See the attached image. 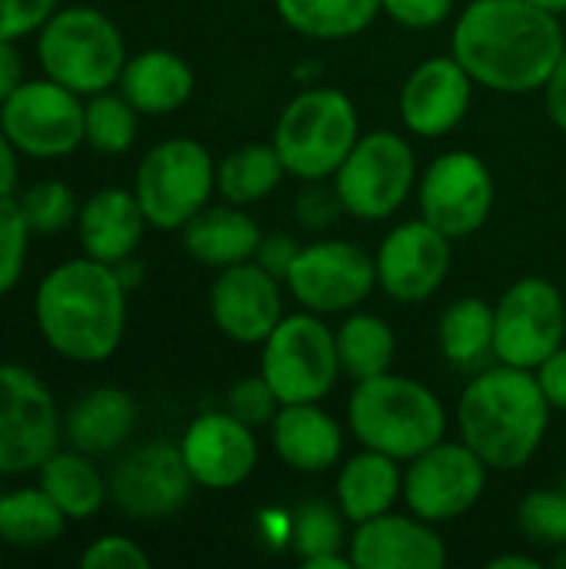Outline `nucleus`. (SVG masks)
I'll use <instances>...</instances> for the list:
<instances>
[{
    "mask_svg": "<svg viewBox=\"0 0 566 569\" xmlns=\"http://www.w3.org/2000/svg\"><path fill=\"white\" fill-rule=\"evenodd\" d=\"M183 237V250L214 270H227L237 263H247L257 257V247L264 240L257 220L247 213V207L237 203H207L197 217L187 220V227L180 230Z\"/></svg>",
    "mask_w": 566,
    "mask_h": 569,
    "instance_id": "obj_25",
    "label": "nucleus"
},
{
    "mask_svg": "<svg viewBox=\"0 0 566 569\" xmlns=\"http://www.w3.org/2000/svg\"><path fill=\"white\" fill-rule=\"evenodd\" d=\"M560 490H564V493H566V480H564V487H560Z\"/></svg>",
    "mask_w": 566,
    "mask_h": 569,
    "instance_id": "obj_54",
    "label": "nucleus"
},
{
    "mask_svg": "<svg viewBox=\"0 0 566 569\" xmlns=\"http://www.w3.org/2000/svg\"><path fill=\"white\" fill-rule=\"evenodd\" d=\"M414 187L417 153L397 130L360 133V140L334 173V190L344 203V213L357 220L394 217L407 203Z\"/></svg>",
    "mask_w": 566,
    "mask_h": 569,
    "instance_id": "obj_9",
    "label": "nucleus"
},
{
    "mask_svg": "<svg viewBox=\"0 0 566 569\" xmlns=\"http://www.w3.org/2000/svg\"><path fill=\"white\" fill-rule=\"evenodd\" d=\"M177 443L193 483L203 490H234L247 483L260 457L254 427L237 420L230 410H207L193 417Z\"/></svg>",
    "mask_w": 566,
    "mask_h": 569,
    "instance_id": "obj_18",
    "label": "nucleus"
},
{
    "mask_svg": "<svg viewBox=\"0 0 566 569\" xmlns=\"http://www.w3.org/2000/svg\"><path fill=\"white\" fill-rule=\"evenodd\" d=\"M384 13L410 30H430L440 27L454 13V0H380Z\"/></svg>",
    "mask_w": 566,
    "mask_h": 569,
    "instance_id": "obj_42",
    "label": "nucleus"
},
{
    "mask_svg": "<svg viewBox=\"0 0 566 569\" xmlns=\"http://www.w3.org/2000/svg\"><path fill=\"white\" fill-rule=\"evenodd\" d=\"M107 483H110V503L123 517L140 523L177 517L197 487L183 463L180 443H167V440H150L127 450L113 463Z\"/></svg>",
    "mask_w": 566,
    "mask_h": 569,
    "instance_id": "obj_16",
    "label": "nucleus"
},
{
    "mask_svg": "<svg viewBox=\"0 0 566 569\" xmlns=\"http://www.w3.org/2000/svg\"><path fill=\"white\" fill-rule=\"evenodd\" d=\"M290 297L320 317L357 310L377 287V260L350 240H317L300 247L290 273Z\"/></svg>",
    "mask_w": 566,
    "mask_h": 569,
    "instance_id": "obj_15",
    "label": "nucleus"
},
{
    "mask_svg": "<svg viewBox=\"0 0 566 569\" xmlns=\"http://www.w3.org/2000/svg\"><path fill=\"white\" fill-rule=\"evenodd\" d=\"M83 569H150V553L123 533H103L80 553Z\"/></svg>",
    "mask_w": 566,
    "mask_h": 569,
    "instance_id": "obj_40",
    "label": "nucleus"
},
{
    "mask_svg": "<svg viewBox=\"0 0 566 569\" xmlns=\"http://www.w3.org/2000/svg\"><path fill=\"white\" fill-rule=\"evenodd\" d=\"M437 343L454 367H477L494 357V307L480 297H457L440 313Z\"/></svg>",
    "mask_w": 566,
    "mask_h": 569,
    "instance_id": "obj_33",
    "label": "nucleus"
},
{
    "mask_svg": "<svg viewBox=\"0 0 566 569\" xmlns=\"http://www.w3.org/2000/svg\"><path fill=\"white\" fill-rule=\"evenodd\" d=\"M490 569H540V560L537 557H520V553H504V557H494Z\"/></svg>",
    "mask_w": 566,
    "mask_h": 569,
    "instance_id": "obj_50",
    "label": "nucleus"
},
{
    "mask_svg": "<svg viewBox=\"0 0 566 569\" xmlns=\"http://www.w3.org/2000/svg\"><path fill=\"white\" fill-rule=\"evenodd\" d=\"M0 497H3V487H0Z\"/></svg>",
    "mask_w": 566,
    "mask_h": 569,
    "instance_id": "obj_55",
    "label": "nucleus"
},
{
    "mask_svg": "<svg viewBox=\"0 0 566 569\" xmlns=\"http://www.w3.org/2000/svg\"><path fill=\"white\" fill-rule=\"evenodd\" d=\"M217 190V163L193 137L153 143L133 177V193L153 230H183Z\"/></svg>",
    "mask_w": 566,
    "mask_h": 569,
    "instance_id": "obj_7",
    "label": "nucleus"
},
{
    "mask_svg": "<svg viewBox=\"0 0 566 569\" xmlns=\"http://www.w3.org/2000/svg\"><path fill=\"white\" fill-rule=\"evenodd\" d=\"M494 173L484 157L470 150H447L434 157L417 180L420 217L450 240H464L484 230L494 210Z\"/></svg>",
    "mask_w": 566,
    "mask_h": 569,
    "instance_id": "obj_14",
    "label": "nucleus"
},
{
    "mask_svg": "<svg viewBox=\"0 0 566 569\" xmlns=\"http://www.w3.org/2000/svg\"><path fill=\"white\" fill-rule=\"evenodd\" d=\"M140 110L117 90L87 97L83 107V147L103 157H120L137 143Z\"/></svg>",
    "mask_w": 566,
    "mask_h": 569,
    "instance_id": "obj_34",
    "label": "nucleus"
},
{
    "mask_svg": "<svg viewBox=\"0 0 566 569\" xmlns=\"http://www.w3.org/2000/svg\"><path fill=\"white\" fill-rule=\"evenodd\" d=\"M530 3H537V7H544V10H550V13H557V17H564L566 13V0H530Z\"/></svg>",
    "mask_w": 566,
    "mask_h": 569,
    "instance_id": "obj_51",
    "label": "nucleus"
},
{
    "mask_svg": "<svg viewBox=\"0 0 566 569\" xmlns=\"http://www.w3.org/2000/svg\"><path fill=\"white\" fill-rule=\"evenodd\" d=\"M270 433L280 463L297 473H327L344 460V427L320 403H284Z\"/></svg>",
    "mask_w": 566,
    "mask_h": 569,
    "instance_id": "obj_23",
    "label": "nucleus"
},
{
    "mask_svg": "<svg viewBox=\"0 0 566 569\" xmlns=\"http://www.w3.org/2000/svg\"><path fill=\"white\" fill-rule=\"evenodd\" d=\"M564 47L560 17L530 0H470L450 37L474 83L497 93L544 90Z\"/></svg>",
    "mask_w": 566,
    "mask_h": 569,
    "instance_id": "obj_1",
    "label": "nucleus"
},
{
    "mask_svg": "<svg viewBox=\"0 0 566 569\" xmlns=\"http://www.w3.org/2000/svg\"><path fill=\"white\" fill-rule=\"evenodd\" d=\"M534 373H537V383H540L550 410H564L566 413V343L557 353H550Z\"/></svg>",
    "mask_w": 566,
    "mask_h": 569,
    "instance_id": "obj_45",
    "label": "nucleus"
},
{
    "mask_svg": "<svg viewBox=\"0 0 566 569\" xmlns=\"http://www.w3.org/2000/svg\"><path fill=\"white\" fill-rule=\"evenodd\" d=\"M17 207L33 237H53L77 223L80 200L63 180H37L17 193Z\"/></svg>",
    "mask_w": 566,
    "mask_h": 569,
    "instance_id": "obj_36",
    "label": "nucleus"
},
{
    "mask_svg": "<svg viewBox=\"0 0 566 569\" xmlns=\"http://www.w3.org/2000/svg\"><path fill=\"white\" fill-rule=\"evenodd\" d=\"M40 340L70 363H107L127 333V287L110 263L70 257L50 267L33 290Z\"/></svg>",
    "mask_w": 566,
    "mask_h": 569,
    "instance_id": "obj_2",
    "label": "nucleus"
},
{
    "mask_svg": "<svg viewBox=\"0 0 566 569\" xmlns=\"http://www.w3.org/2000/svg\"><path fill=\"white\" fill-rule=\"evenodd\" d=\"M284 177H287V167L280 160L274 140L247 143L217 163V193L227 203L250 207V203H260L264 197H270Z\"/></svg>",
    "mask_w": 566,
    "mask_h": 569,
    "instance_id": "obj_32",
    "label": "nucleus"
},
{
    "mask_svg": "<svg viewBox=\"0 0 566 569\" xmlns=\"http://www.w3.org/2000/svg\"><path fill=\"white\" fill-rule=\"evenodd\" d=\"M20 187V150L10 143V137L0 127V200L17 197Z\"/></svg>",
    "mask_w": 566,
    "mask_h": 569,
    "instance_id": "obj_48",
    "label": "nucleus"
},
{
    "mask_svg": "<svg viewBox=\"0 0 566 569\" xmlns=\"http://www.w3.org/2000/svg\"><path fill=\"white\" fill-rule=\"evenodd\" d=\"M360 140V117L354 100L337 87L300 90L274 127V147L290 177L307 183L334 180L354 143Z\"/></svg>",
    "mask_w": 566,
    "mask_h": 569,
    "instance_id": "obj_6",
    "label": "nucleus"
},
{
    "mask_svg": "<svg viewBox=\"0 0 566 569\" xmlns=\"http://www.w3.org/2000/svg\"><path fill=\"white\" fill-rule=\"evenodd\" d=\"M550 413L554 410L534 370L497 363L464 387L457 403V430L490 470L507 473L537 457Z\"/></svg>",
    "mask_w": 566,
    "mask_h": 569,
    "instance_id": "obj_3",
    "label": "nucleus"
},
{
    "mask_svg": "<svg viewBox=\"0 0 566 569\" xmlns=\"http://www.w3.org/2000/svg\"><path fill=\"white\" fill-rule=\"evenodd\" d=\"M550 567L566 569V543H564V547H557V550H554V560H550Z\"/></svg>",
    "mask_w": 566,
    "mask_h": 569,
    "instance_id": "obj_52",
    "label": "nucleus"
},
{
    "mask_svg": "<svg viewBox=\"0 0 566 569\" xmlns=\"http://www.w3.org/2000/svg\"><path fill=\"white\" fill-rule=\"evenodd\" d=\"M284 280L264 270L257 260L227 267L210 287V317L217 330L244 347L264 343L284 320Z\"/></svg>",
    "mask_w": 566,
    "mask_h": 569,
    "instance_id": "obj_19",
    "label": "nucleus"
},
{
    "mask_svg": "<svg viewBox=\"0 0 566 569\" xmlns=\"http://www.w3.org/2000/svg\"><path fill=\"white\" fill-rule=\"evenodd\" d=\"M63 410L23 363H0V477H27L60 447Z\"/></svg>",
    "mask_w": 566,
    "mask_h": 569,
    "instance_id": "obj_10",
    "label": "nucleus"
},
{
    "mask_svg": "<svg viewBox=\"0 0 566 569\" xmlns=\"http://www.w3.org/2000/svg\"><path fill=\"white\" fill-rule=\"evenodd\" d=\"M73 227L80 253L113 267L137 253L150 223L133 187H100L80 203Z\"/></svg>",
    "mask_w": 566,
    "mask_h": 569,
    "instance_id": "obj_22",
    "label": "nucleus"
},
{
    "mask_svg": "<svg viewBox=\"0 0 566 569\" xmlns=\"http://www.w3.org/2000/svg\"><path fill=\"white\" fill-rule=\"evenodd\" d=\"M127 57L120 27L90 3L57 7L37 30L40 70L80 97L117 90Z\"/></svg>",
    "mask_w": 566,
    "mask_h": 569,
    "instance_id": "obj_5",
    "label": "nucleus"
},
{
    "mask_svg": "<svg viewBox=\"0 0 566 569\" xmlns=\"http://www.w3.org/2000/svg\"><path fill=\"white\" fill-rule=\"evenodd\" d=\"M517 527L530 543L564 547L566 543V493L564 490H534L517 507Z\"/></svg>",
    "mask_w": 566,
    "mask_h": 569,
    "instance_id": "obj_37",
    "label": "nucleus"
},
{
    "mask_svg": "<svg viewBox=\"0 0 566 569\" xmlns=\"http://www.w3.org/2000/svg\"><path fill=\"white\" fill-rule=\"evenodd\" d=\"M83 107L87 97L43 73L23 80L0 103V127L20 157L63 160L83 147Z\"/></svg>",
    "mask_w": 566,
    "mask_h": 569,
    "instance_id": "obj_11",
    "label": "nucleus"
},
{
    "mask_svg": "<svg viewBox=\"0 0 566 569\" xmlns=\"http://www.w3.org/2000/svg\"><path fill=\"white\" fill-rule=\"evenodd\" d=\"M60 0H0V40L37 37Z\"/></svg>",
    "mask_w": 566,
    "mask_h": 569,
    "instance_id": "obj_41",
    "label": "nucleus"
},
{
    "mask_svg": "<svg viewBox=\"0 0 566 569\" xmlns=\"http://www.w3.org/2000/svg\"><path fill=\"white\" fill-rule=\"evenodd\" d=\"M344 213V203L337 197V190H324V187H314L307 190L300 200H297V217L304 227L310 230H320V227H334V220Z\"/></svg>",
    "mask_w": 566,
    "mask_h": 569,
    "instance_id": "obj_43",
    "label": "nucleus"
},
{
    "mask_svg": "<svg viewBox=\"0 0 566 569\" xmlns=\"http://www.w3.org/2000/svg\"><path fill=\"white\" fill-rule=\"evenodd\" d=\"M274 7L290 30L310 40H350L384 13L380 0H274Z\"/></svg>",
    "mask_w": 566,
    "mask_h": 569,
    "instance_id": "obj_30",
    "label": "nucleus"
},
{
    "mask_svg": "<svg viewBox=\"0 0 566 569\" xmlns=\"http://www.w3.org/2000/svg\"><path fill=\"white\" fill-rule=\"evenodd\" d=\"M30 227L17 207V197L0 200V300L20 283L30 253Z\"/></svg>",
    "mask_w": 566,
    "mask_h": 569,
    "instance_id": "obj_38",
    "label": "nucleus"
},
{
    "mask_svg": "<svg viewBox=\"0 0 566 569\" xmlns=\"http://www.w3.org/2000/svg\"><path fill=\"white\" fill-rule=\"evenodd\" d=\"M334 333H337L340 370L354 383L380 377V373H387L394 367L397 337H394V327L384 317L364 313V310H350L347 320Z\"/></svg>",
    "mask_w": 566,
    "mask_h": 569,
    "instance_id": "obj_31",
    "label": "nucleus"
},
{
    "mask_svg": "<svg viewBox=\"0 0 566 569\" xmlns=\"http://www.w3.org/2000/svg\"><path fill=\"white\" fill-rule=\"evenodd\" d=\"M450 237L420 220L397 223L377 247V287L397 303L430 300L454 263Z\"/></svg>",
    "mask_w": 566,
    "mask_h": 569,
    "instance_id": "obj_17",
    "label": "nucleus"
},
{
    "mask_svg": "<svg viewBox=\"0 0 566 569\" xmlns=\"http://www.w3.org/2000/svg\"><path fill=\"white\" fill-rule=\"evenodd\" d=\"M334 497H337V507L344 510L350 527L394 510V503L404 497L400 460L364 447L350 460H340Z\"/></svg>",
    "mask_w": 566,
    "mask_h": 569,
    "instance_id": "obj_27",
    "label": "nucleus"
},
{
    "mask_svg": "<svg viewBox=\"0 0 566 569\" xmlns=\"http://www.w3.org/2000/svg\"><path fill=\"white\" fill-rule=\"evenodd\" d=\"M193 67L163 47L127 57L117 90L140 110V117H163L180 110L193 97Z\"/></svg>",
    "mask_w": 566,
    "mask_h": 569,
    "instance_id": "obj_26",
    "label": "nucleus"
},
{
    "mask_svg": "<svg viewBox=\"0 0 566 569\" xmlns=\"http://www.w3.org/2000/svg\"><path fill=\"white\" fill-rule=\"evenodd\" d=\"M297 253H300V243H297L294 237H287V233H270V237H267V233H264V240H260L254 260H257L264 270H270L277 280H287V273H290Z\"/></svg>",
    "mask_w": 566,
    "mask_h": 569,
    "instance_id": "obj_44",
    "label": "nucleus"
},
{
    "mask_svg": "<svg viewBox=\"0 0 566 569\" xmlns=\"http://www.w3.org/2000/svg\"><path fill=\"white\" fill-rule=\"evenodd\" d=\"M23 57L17 50V40H0V103L23 83Z\"/></svg>",
    "mask_w": 566,
    "mask_h": 569,
    "instance_id": "obj_47",
    "label": "nucleus"
},
{
    "mask_svg": "<svg viewBox=\"0 0 566 569\" xmlns=\"http://www.w3.org/2000/svg\"><path fill=\"white\" fill-rule=\"evenodd\" d=\"M260 373L280 403H320L344 377L337 333L320 313H284L260 343Z\"/></svg>",
    "mask_w": 566,
    "mask_h": 569,
    "instance_id": "obj_8",
    "label": "nucleus"
},
{
    "mask_svg": "<svg viewBox=\"0 0 566 569\" xmlns=\"http://www.w3.org/2000/svg\"><path fill=\"white\" fill-rule=\"evenodd\" d=\"M350 563L357 569H444L447 543L434 523L417 513H380L350 533Z\"/></svg>",
    "mask_w": 566,
    "mask_h": 569,
    "instance_id": "obj_21",
    "label": "nucleus"
},
{
    "mask_svg": "<svg viewBox=\"0 0 566 569\" xmlns=\"http://www.w3.org/2000/svg\"><path fill=\"white\" fill-rule=\"evenodd\" d=\"M347 423L360 447L387 453L400 463L420 457L447 437V410L440 397L400 373H380L354 383Z\"/></svg>",
    "mask_w": 566,
    "mask_h": 569,
    "instance_id": "obj_4",
    "label": "nucleus"
},
{
    "mask_svg": "<svg viewBox=\"0 0 566 569\" xmlns=\"http://www.w3.org/2000/svg\"><path fill=\"white\" fill-rule=\"evenodd\" d=\"M490 467L464 443L440 440L420 457L407 460L404 470V503L427 523H450L470 513L487 490Z\"/></svg>",
    "mask_w": 566,
    "mask_h": 569,
    "instance_id": "obj_13",
    "label": "nucleus"
},
{
    "mask_svg": "<svg viewBox=\"0 0 566 569\" xmlns=\"http://www.w3.org/2000/svg\"><path fill=\"white\" fill-rule=\"evenodd\" d=\"M37 483L63 510L70 523H83L97 517L103 503L110 500V483L103 470L97 467V457L77 447H57L37 467Z\"/></svg>",
    "mask_w": 566,
    "mask_h": 569,
    "instance_id": "obj_28",
    "label": "nucleus"
},
{
    "mask_svg": "<svg viewBox=\"0 0 566 569\" xmlns=\"http://www.w3.org/2000/svg\"><path fill=\"white\" fill-rule=\"evenodd\" d=\"M137 417V400L123 387H93L63 410V440L90 457H107L133 437Z\"/></svg>",
    "mask_w": 566,
    "mask_h": 569,
    "instance_id": "obj_24",
    "label": "nucleus"
},
{
    "mask_svg": "<svg viewBox=\"0 0 566 569\" xmlns=\"http://www.w3.org/2000/svg\"><path fill=\"white\" fill-rule=\"evenodd\" d=\"M544 100H547V117L566 133V47L554 73H550V80H547V87H544Z\"/></svg>",
    "mask_w": 566,
    "mask_h": 569,
    "instance_id": "obj_46",
    "label": "nucleus"
},
{
    "mask_svg": "<svg viewBox=\"0 0 566 569\" xmlns=\"http://www.w3.org/2000/svg\"><path fill=\"white\" fill-rule=\"evenodd\" d=\"M566 340V303L547 277H520L494 307L497 363L537 370Z\"/></svg>",
    "mask_w": 566,
    "mask_h": 569,
    "instance_id": "obj_12",
    "label": "nucleus"
},
{
    "mask_svg": "<svg viewBox=\"0 0 566 569\" xmlns=\"http://www.w3.org/2000/svg\"><path fill=\"white\" fill-rule=\"evenodd\" d=\"M0 563H3V543H0Z\"/></svg>",
    "mask_w": 566,
    "mask_h": 569,
    "instance_id": "obj_53",
    "label": "nucleus"
},
{
    "mask_svg": "<svg viewBox=\"0 0 566 569\" xmlns=\"http://www.w3.org/2000/svg\"><path fill=\"white\" fill-rule=\"evenodd\" d=\"M347 517L337 503L307 500L294 510L290 523V550L294 557L310 569L317 560L330 553H347Z\"/></svg>",
    "mask_w": 566,
    "mask_h": 569,
    "instance_id": "obj_35",
    "label": "nucleus"
},
{
    "mask_svg": "<svg viewBox=\"0 0 566 569\" xmlns=\"http://www.w3.org/2000/svg\"><path fill=\"white\" fill-rule=\"evenodd\" d=\"M284 403L277 400V393L270 390V383L264 380V373H254V377H240L230 390H227V410L244 420L247 427H270L277 410Z\"/></svg>",
    "mask_w": 566,
    "mask_h": 569,
    "instance_id": "obj_39",
    "label": "nucleus"
},
{
    "mask_svg": "<svg viewBox=\"0 0 566 569\" xmlns=\"http://www.w3.org/2000/svg\"><path fill=\"white\" fill-rule=\"evenodd\" d=\"M113 270H117L120 283L127 287V293H130L133 287H140V280H143V263H140L137 257H127V260L113 263Z\"/></svg>",
    "mask_w": 566,
    "mask_h": 569,
    "instance_id": "obj_49",
    "label": "nucleus"
},
{
    "mask_svg": "<svg viewBox=\"0 0 566 569\" xmlns=\"http://www.w3.org/2000/svg\"><path fill=\"white\" fill-rule=\"evenodd\" d=\"M474 100V77L450 57L420 60L400 90V120L417 137H447L457 130Z\"/></svg>",
    "mask_w": 566,
    "mask_h": 569,
    "instance_id": "obj_20",
    "label": "nucleus"
},
{
    "mask_svg": "<svg viewBox=\"0 0 566 569\" xmlns=\"http://www.w3.org/2000/svg\"><path fill=\"white\" fill-rule=\"evenodd\" d=\"M63 510L43 493V487H17L0 497V543L20 553L53 547L67 530Z\"/></svg>",
    "mask_w": 566,
    "mask_h": 569,
    "instance_id": "obj_29",
    "label": "nucleus"
}]
</instances>
